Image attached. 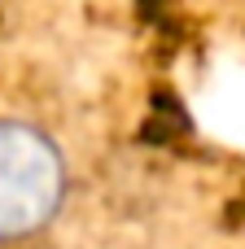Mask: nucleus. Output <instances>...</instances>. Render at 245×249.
I'll list each match as a JSON object with an SVG mask.
<instances>
[{
    "instance_id": "1",
    "label": "nucleus",
    "mask_w": 245,
    "mask_h": 249,
    "mask_svg": "<svg viewBox=\"0 0 245 249\" xmlns=\"http://www.w3.org/2000/svg\"><path fill=\"white\" fill-rule=\"evenodd\" d=\"M70 193L61 144L22 118H0V245L44 236Z\"/></svg>"
}]
</instances>
